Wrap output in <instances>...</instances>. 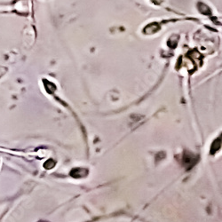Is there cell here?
I'll list each match as a JSON object with an SVG mask.
<instances>
[{"label":"cell","instance_id":"6da1fadb","mask_svg":"<svg viewBox=\"0 0 222 222\" xmlns=\"http://www.w3.org/2000/svg\"><path fill=\"white\" fill-rule=\"evenodd\" d=\"M5 72H6L5 68H4V67H1V66H0V76H3Z\"/></svg>","mask_w":222,"mask_h":222}]
</instances>
